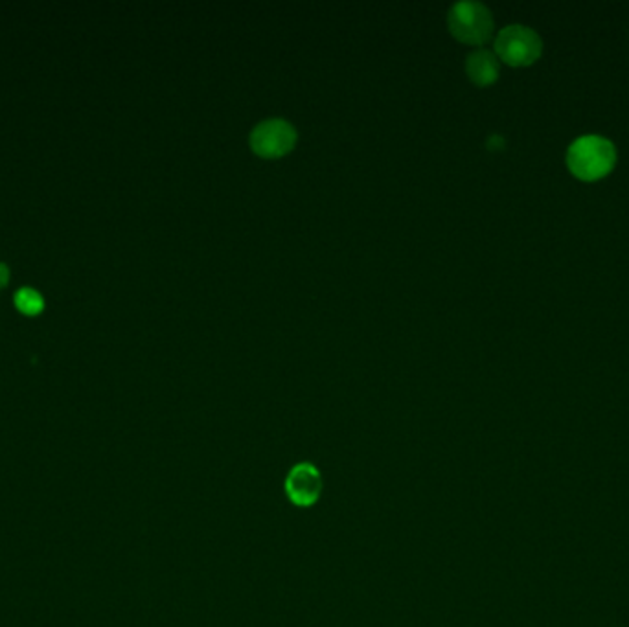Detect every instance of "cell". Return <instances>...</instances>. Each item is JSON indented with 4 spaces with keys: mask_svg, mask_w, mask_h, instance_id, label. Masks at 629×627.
<instances>
[{
    "mask_svg": "<svg viewBox=\"0 0 629 627\" xmlns=\"http://www.w3.org/2000/svg\"><path fill=\"white\" fill-rule=\"evenodd\" d=\"M616 162V149L604 137H582L574 140L567 151V166L571 174L582 181H596L606 177Z\"/></svg>",
    "mask_w": 629,
    "mask_h": 627,
    "instance_id": "obj_1",
    "label": "cell"
},
{
    "mask_svg": "<svg viewBox=\"0 0 629 627\" xmlns=\"http://www.w3.org/2000/svg\"><path fill=\"white\" fill-rule=\"evenodd\" d=\"M447 24L451 34L466 45H484L493 34L491 12L473 0H462L451 6L447 13Z\"/></svg>",
    "mask_w": 629,
    "mask_h": 627,
    "instance_id": "obj_2",
    "label": "cell"
},
{
    "mask_svg": "<svg viewBox=\"0 0 629 627\" xmlns=\"http://www.w3.org/2000/svg\"><path fill=\"white\" fill-rule=\"evenodd\" d=\"M543 52V41L538 31L523 26L510 24L499 31L495 38V55L512 67H526L540 59Z\"/></svg>",
    "mask_w": 629,
    "mask_h": 627,
    "instance_id": "obj_3",
    "label": "cell"
},
{
    "mask_svg": "<svg viewBox=\"0 0 629 627\" xmlns=\"http://www.w3.org/2000/svg\"><path fill=\"white\" fill-rule=\"evenodd\" d=\"M251 149L268 160L282 158L293 151L296 144L294 127L282 118H269L259 122L251 133Z\"/></svg>",
    "mask_w": 629,
    "mask_h": 627,
    "instance_id": "obj_4",
    "label": "cell"
},
{
    "mask_svg": "<svg viewBox=\"0 0 629 627\" xmlns=\"http://www.w3.org/2000/svg\"><path fill=\"white\" fill-rule=\"evenodd\" d=\"M324 480L315 464L302 462V464H294L284 482V489L291 504L296 508H311L319 503L322 495Z\"/></svg>",
    "mask_w": 629,
    "mask_h": 627,
    "instance_id": "obj_5",
    "label": "cell"
},
{
    "mask_svg": "<svg viewBox=\"0 0 629 627\" xmlns=\"http://www.w3.org/2000/svg\"><path fill=\"white\" fill-rule=\"evenodd\" d=\"M499 57L489 50H475L466 61V72L470 80L479 87H488L499 78Z\"/></svg>",
    "mask_w": 629,
    "mask_h": 627,
    "instance_id": "obj_6",
    "label": "cell"
},
{
    "mask_svg": "<svg viewBox=\"0 0 629 627\" xmlns=\"http://www.w3.org/2000/svg\"><path fill=\"white\" fill-rule=\"evenodd\" d=\"M15 306H17V309H21L26 315H38L43 311L45 301L36 289L22 287L15 294Z\"/></svg>",
    "mask_w": 629,
    "mask_h": 627,
    "instance_id": "obj_7",
    "label": "cell"
},
{
    "mask_svg": "<svg viewBox=\"0 0 629 627\" xmlns=\"http://www.w3.org/2000/svg\"><path fill=\"white\" fill-rule=\"evenodd\" d=\"M8 276H10L8 267L3 266V263H0V289H3V287L8 284Z\"/></svg>",
    "mask_w": 629,
    "mask_h": 627,
    "instance_id": "obj_8",
    "label": "cell"
}]
</instances>
